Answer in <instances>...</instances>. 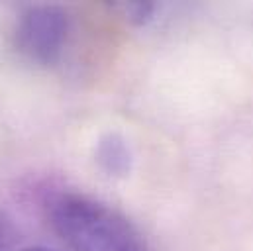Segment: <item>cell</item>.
<instances>
[{"label":"cell","mask_w":253,"mask_h":251,"mask_svg":"<svg viewBox=\"0 0 253 251\" xmlns=\"http://www.w3.org/2000/svg\"><path fill=\"white\" fill-rule=\"evenodd\" d=\"M49 228L71 251H147L137 228L108 204L73 190L45 192Z\"/></svg>","instance_id":"6da1fadb"},{"label":"cell","mask_w":253,"mask_h":251,"mask_svg":"<svg viewBox=\"0 0 253 251\" xmlns=\"http://www.w3.org/2000/svg\"><path fill=\"white\" fill-rule=\"evenodd\" d=\"M69 20L59 6L40 4L28 8L16 26V47L28 59L51 65L59 59Z\"/></svg>","instance_id":"7a4b0ae2"},{"label":"cell","mask_w":253,"mask_h":251,"mask_svg":"<svg viewBox=\"0 0 253 251\" xmlns=\"http://www.w3.org/2000/svg\"><path fill=\"white\" fill-rule=\"evenodd\" d=\"M94 157L98 167L108 175V177H118L124 179L131 171V151L127 141L120 133H104L94 149Z\"/></svg>","instance_id":"3957f363"},{"label":"cell","mask_w":253,"mask_h":251,"mask_svg":"<svg viewBox=\"0 0 253 251\" xmlns=\"http://www.w3.org/2000/svg\"><path fill=\"white\" fill-rule=\"evenodd\" d=\"M116 8L122 12V16L126 18L129 24L141 26V24H145L151 18L155 6L151 2H120Z\"/></svg>","instance_id":"277c9868"},{"label":"cell","mask_w":253,"mask_h":251,"mask_svg":"<svg viewBox=\"0 0 253 251\" xmlns=\"http://www.w3.org/2000/svg\"><path fill=\"white\" fill-rule=\"evenodd\" d=\"M18 238V230L14 222L8 218V214L0 212V251L8 250Z\"/></svg>","instance_id":"5b68a950"},{"label":"cell","mask_w":253,"mask_h":251,"mask_svg":"<svg viewBox=\"0 0 253 251\" xmlns=\"http://www.w3.org/2000/svg\"><path fill=\"white\" fill-rule=\"evenodd\" d=\"M22 251H55V250H47V248H28V250Z\"/></svg>","instance_id":"8992f818"}]
</instances>
